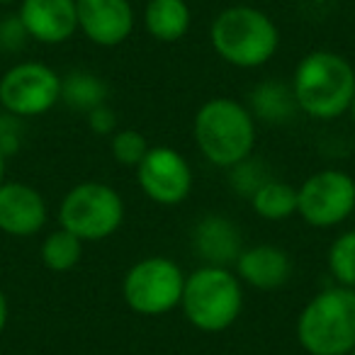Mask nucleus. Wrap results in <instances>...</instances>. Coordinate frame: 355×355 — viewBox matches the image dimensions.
I'll list each match as a JSON object with an SVG mask.
<instances>
[{
	"instance_id": "aec40b11",
	"label": "nucleus",
	"mask_w": 355,
	"mask_h": 355,
	"mask_svg": "<svg viewBox=\"0 0 355 355\" xmlns=\"http://www.w3.org/2000/svg\"><path fill=\"white\" fill-rule=\"evenodd\" d=\"M83 256V241L76 239L66 229H56V232L46 234V239L42 241L40 258L44 263V268H49L51 272H69L80 263Z\"/></svg>"
},
{
	"instance_id": "412c9836",
	"label": "nucleus",
	"mask_w": 355,
	"mask_h": 355,
	"mask_svg": "<svg viewBox=\"0 0 355 355\" xmlns=\"http://www.w3.org/2000/svg\"><path fill=\"white\" fill-rule=\"evenodd\" d=\"M326 266L336 285L355 290V229L343 232L331 241Z\"/></svg>"
},
{
	"instance_id": "a878e982",
	"label": "nucleus",
	"mask_w": 355,
	"mask_h": 355,
	"mask_svg": "<svg viewBox=\"0 0 355 355\" xmlns=\"http://www.w3.org/2000/svg\"><path fill=\"white\" fill-rule=\"evenodd\" d=\"M88 127H90V132L98 134V137H112V134L117 132V114L105 103L88 112Z\"/></svg>"
},
{
	"instance_id": "9d476101",
	"label": "nucleus",
	"mask_w": 355,
	"mask_h": 355,
	"mask_svg": "<svg viewBox=\"0 0 355 355\" xmlns=\"http://www.w3.org/2000/svg\"><path fill=\"white\" fill-rule=\"evenodd\" d=\"M137 183L151 202L161 207L183 205L193 193V168L188 158L171 146H151L137 166Z\"/></svg>"
},
{
	"instance_id": "39448f33",
	"label": "nucleus",
	"mask_w": 355,
	"mask_h": 355,
	"mask_svg": "<svg viewBox=\"0 0 355 355\" xmlns=\"http://www.w3.org/2000/svg\"><path fill=\"white\" fill-rule=\"evenodd\" d=\"M180 309L198 331L222 334L241 316L243 282L224 266H200L185 275Z\"/></svg>"
},
{
	"instance_id": "4be33fe9",
	"label": "nucleus",
	"mask_w": 355,
	"mask_h": 355,
	"mask_svg": "<svg viewBox=\"0 0 355 355\" xmlns=\"http://www.w3.org/2000/svg\"><path fill=\"white\" fill-rule=\"evenodd\" d=\"M270 178L272 175L268 173L266 163H261L256 156H248L246 161L229 168V188L241 195L243 200H251L256 195V190L261 185H266Z\"/></svg>"
},
{
	"instance_id": "ddd939ff",
	"label": "nucleus",
	"mask_w": 355,
	"mask_h": 355,
	"mask_svg": "<svg viewBox=\"0 0 355 355\" xmlns=\"http://www.w3.org/2000/svg\"><path fill=\"white\" fill-rule=\"evenodd\" d=\"M17 15L30 40L46 46L64 44L78 32L76 0H20Z\"/></svg>"
},
{
	"instance_id": "6ab92c4d",
	"label": "nucleus",
	"mask_w": 355,
	"mask_h": 355,
	"mask_svg": "<svg viewBox=\"0 0 355 355\" xmlns=\"http://www.w3.org/2000/svg\"><path fill=\"white\" fill-rule=\"evenodd\" d=\"M253 212L266 222H287L297 214V188L285 180L270 178L266 185L256 190L251 200Z\"/></svg>"
},
{
	"instance_id": "a211bd4d",
	"label": "nucleus",
	"mask_w": 355,
	"mask_h": 355,
	"mask_svg": "<svg viewBox=\"0 0 355 355\" xmlns=\"http://www.w3.org/2000/svg\"><path fill=\"white\" fill-rule=\"evenodd\" d=\"M107 83L93 71H71L61 78V103L76 112H85L107 103Z\"/></svg>"
},
{
	"instance_id": "7c9ffc66",
	"label": "nucleus",
	"mask_w": 355,
	"mask_h": 355,
	"mask_svg": "<svg viewBox=\"0 0 355 355\" xmlns=\"http://www.w3.org/2000/svg\"><path fill=\"white\" fill-rule=\"evenodd\" d=\"M350 355H355V348H353V353H350Z\"/></svg>"
},
{
	"instance_id": "2eb2a0df",
	"label": "nucleus",
	"mask_w": 355,
	"mask_h": 355,
	"mask_svg": "<svg viewBox=\"0 0 355 355\" xmlns=\"http://www.w3.org/2000/svg\"><path fill=\"white\" fill-rule=\"evenodd\" d=\"M193 248L200 253L205 266H224L236 263L241 246V232L232 219L222 214H207L200 219L193 232Z\"/></svg>"
},
{
	"instance_id": "9b49d317",
	"label": "nucleus",
	"mask_w": 355,
	"mask_h": 355,
	"mask_svg": "<svg viewBox=\"0 0 355 355\" xmlns=\"http://www.w3.org/2000/svg\"><path fill=\"white\" fill-rule=\"evenodd\" d=\"M76 12L83 37L103 49L124 44L137 25L132 0H76Z\"/></svg>"
},
{
	"instance_id": "1a4fd4ad",
	"label": "nucleus",
	"mask_w": 355,
	"mask_h": 355,
	"mask_svg": "<svg viewBox=\"0 0 355 355\" xmlns=\"http://www.w3.org/2000/svg\"><path fill=\"white\" fill-rule=\"evenodd\" d=\"M61 103V76L42 61H20L0 76V107L15 117H42Z\"/></svg>"
},
{
	"instance_id": "f8f14e48",
	"label": "nucleus",
	"mask_w": 355,
	"mask_h": 355,
	"mask_svg": "<svg viewBox=\"0 0 355 355\" xmlns=\"http://www.w3.org/2000/svg\"><path fill=\"white\" fill-rule=\"evenodd\" d=\"M49 209L44 195L27 183L6 180L0 185V232L15 239L35 236L44 229Z\"/></svg>"
},
{
	"instance_id": "20e7f679",
	"label": "nucleus",
	"mask_w": 355,
	"mask_h": 355,
	"mask_svg": "<svg viewBox=\"0 0 355 355\" xmlns=\"http://www.w3.org/2000/svg\"><path fill=\"white\" fill-rule=\"evenodd\" d=\"M297 340L306 355H350L355 348V290L326 287L297 316Z\"/></svg>"
},
{
	"instance_id": "7ed1b4c3",
	"label": "nucleus",
	"mask_w": 355,
	"mask_h": 355,
	"mask_svg": "<svg viewBox=\"0 0 355 355\" xmlns=\"http://www.w3.org/2000/svg\"><path fill=\"white\" fill-rule=\"evenodd\" d=\"M209 44L234 69H261L280 49V30L261 8L229 6L209 25Z\"/></svg>"
},
{
	"instance_id": "c756f323",
	"label": "nucleus",
	"mask_w": 355,
	"mask_h": 355,
	"mask_svg": "<svg viewBox=\"0 0 355 355\" xmlns=\"http://www.w3.org/2000/svg\"><path fill=\"white\" fill-rule=\"evenodd\" d=\"M350 117H353V122H355V98H353V105H350Z\"/></svg>"
},
{
	"instance_id": "c85d7f7f",
	"label": "nucleus",
	"mask_w": 355,
	"mask_h": 355,
	"mask_svg": "<svg viewBox=\"0 0 355 355\" xmlns=\"http://www.w3.org/2000/svg\"><path fill=\"white\" fill-rule=\"evenodd\" d=\"M15 3H17V6H20V0H0V6H15Z\"/></svg>"
},
{
	"instance_id": "5701e85b",
	"label": "nucleus",
	"mask_w": 355,
	"mask_h": 355,
	"mask_svg": "<svg viewBox=\"0 0 355 355\" xmlns=\"http://www.w3.org/2000/svg\"><path fill=\"white\" fill-rule=\"evenodd\" d=\"M148 148L151 146H148L146 137L137 129H117L110 137V153L119 166L137 168L148 153Z\"/></svg>"
},
{
	"instance_id": "423d86ee",
	"label": "nucleus",
	"mask_w": 355,
	"mask_h": 355,
	"mask_svg": "<svg viewBox=\"0 0 355 355\" xmlns=\"http://www.w3.org/2000/svg\"><path fill=\"white\" fill-rule=\"evenodd\" d=\"M124 224V200L112 185L85 180L64 195L59 205V227L83 243L105 241Z\"/></svg>"
},
{
	"instance_id": "6e6552de",
	"label": "nucleus",
	"mask_w": 355,
	"mask_h": 355,
	"mask_svg": "<svg viewBox=\"0 0 355 355\" xmlns=\"http://www.w3.org/2000/svg\"><path fill=\"white\" fill-rule=\"evenodd\" d=\"M355 212V178L338 168H324L297 188V214L314 229H334Z\"/></svg>"
},
{
	"instance_id": "4468645a",
	"label": "nucleus",
	"mask_w": 355,
	"mask_h": 355,
	"mask_svg": "<svg viewBox=\"0 0 355 355\" xmlns=\"http://www.w3.org/2000/svg\"><path fill=\"white\" fill-rule=\"evenodd\" d=\"M236 277L243 285L253 290L270 292L282 287L292 275V258L287 251L272 243H258V246L243 248L236 258Z\"/></svg>"
},
{
	"instance_id": "cd10ccee",
	"label": "nucleus",
	"mask_w": 355,
	"mask_h": 355,
	"mask_svg": "<svg viewBox=\"0 0 355 355\" xmlns=\"http://www.w3.org/2000/svg\"><path fill=\"white\" fill-rule=\"evenodd\" d=\"M6 173H8V156L0 151V185L6 183Z\"/></svg>"
},
{
	"instance_id": "bb28decb",
	"label": "nucleus",
	"mask_w": 355,
	"mask_h": 355,
	"mask_svg": "<svg viewBox=\"0 0 355 355\" xmlns=\"http://www.w3.org/2000/svg\"><path fill=\"white\" fill-rule=\"evenodd\" d=\"M8 319H10V304H8V295L3 292V287H0V336L6 331Z\"/></svg>"
},
{
	"instance_id": "b1692460",
	"label": "nucleus",
	"mask_w": 355,
	"mask_h": 355,
	"mask_svg": "<svg viewBox=\"0 0 355 355\" xmlns=\"http://www.w3.org/2000/svg\"><path fill=\"white\" fill-rule=\"evenodd\" d=\"M25 141V119L10 112H0V151L12 158Z\"/></svg>"
},
{
	"instance_id": "f03ea898",
	"label": "nucleus",
	"mask_w": 355,
	"mask_h": 355,
	"mask_svg": "<svg viewBox=\"0 0 355 355\" xmlns=\"http://www.w3.org/2000/svg\"><path fill=\"white\" fill-rule=\"evenodd\" d=\"M256 119L251 110L234 98H209L198 107L193 119V139L198 151L217 168H234L253 156Z\"/></svg>"
},
{
	"instance_id": "f257e3e1",
	"label": "nucleus",
	"mask_w": 355,
	"mask_h": 355,
	"mask_svg": "<svg viewBox=\"0 0 355 355\" xmlns=\"http://www.w3.org/2000/svg\"><path fill=\"white\" fill-rule=\"evenodd\" d=\"M290 85L304 117L331 122L350 112L355 98V69L338 51L314 49L300 59Z\"/></svg>"
},
{
	"instance_id": "dca6fc26",
	"label": "nucleus",
	"mask_w": 355,
	"mask_h": 355,
	"mask_svg": "<svg viewBox=\"0 0 355 355\" xmlns=\"http://www.w3.org/2000/svg\"><path fill=\"white\" fill-rule=\"evenodd\" d=\"M246 107L251 110L256 122L272 124V127L290 124L297 114H302L300 107H297L292 85L277 78H266L258 85H253L251 93H248Z\"/></svg>"
},
{
	"instance_id": "f3484780",
	"label": "nucleus",
	"mask_w": 355,
	"mask_h": 355,
	"mask_svg": "<svg viewBox=\"0 0 355 355\" xmlns=\"http://www.w3.org/2000/svg\"><path fill=\"white\" fill-rule=\"evenodd\" d=\"M193 25L188 0H146L144 8V27L156 42L173 44L183 40Z\"/></svg>"
},
{
	"instance_id": "393cba45",
	"label": "nucleus",
	"mask_w": 355,
	"mask_h": 355,
	"mask_svg": "<svg viewBox=\"0 0 355 355\" xmlns=\"http://www.w3.org/2000/svg\"><path fill=\"white\" fill-rule=\"evenodd\" d=\"M27 42H30V35L17 12L0 17V51L3 54H17L20 49H25Z\"/></svg>"
},
{
	"instance_id": "0eeeda50",
	"label": "nucleus",
	"mask_w": 355,
	"mask_h": 355,
	"mask_svg": "<svg viewBox=\"0 0 355 355\" xmlns=\"http://www.w3.org/2000/svg\"><path fill=\"white\" fill-rule=\"evenodd\" d=\"M185 272L166 256H146L137 261L122 280L124 304L139 316H166L180 306Z\"/></svg>"
}]
</instances>
